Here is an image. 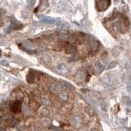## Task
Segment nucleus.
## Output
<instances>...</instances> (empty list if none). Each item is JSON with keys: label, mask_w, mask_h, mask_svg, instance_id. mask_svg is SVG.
I'll return each mask as SVG.
<instances>
[{"label": "nucleus", "mask_w": 131, "mask_h": 131, "mask_svg": "<svg viewBox=\"0 0 131 131\" xmlns=\"http://www.w3.org/2000/svg\"><path fill=\"white\" fill-rule=\"evenodd\" d=\"M48 7H49V2L48 1H41L39 7L38 9H39V11H43V10H45Z\"/></svg>", "instance_id": "ddd939ff"}, {"label": "nucleus", "mask_w": 131, "mask_h": 131, "mask_svg": "<svg viewBox=\"0 0 131 131\" xmlns=\"http://www.w3.org/2000/svg\"><path fill=\"white\" fill-rule=\"evenodd\" d=\"M65 51L68 54H74L76 52V47L71 43H67L65 46Z\"/></svg>", "instance_id": "9b49d317"}, {"label": "nucleus", "mask_w": 131, "mask_h": 131, "mask_svg": "<svg viewBox=\"0 0 131 131\" xmlns=\"http://www.w3.org/2000/svg\"><path fill=\"white\" fill-rule=\"evenodd\" d=\"M90 131H99L98 129H92Z\"/></svg>", "instance_id": "4be33fe9"}, {"label": "nucleus", "mask_w": 131, "mask_h": 131, "mask_svg": "<svg viewBox=\"0 0 131 131\" xmlns=\"http://www.w3.org/2000/svg\"><path fill=\"white\" fill-rule=\"evenodd\" d=\"M102 81L106 84L112 85V84H115L116 78H115L114 75H106L102 78Z\"/></svg>", "instance_id": "423d86ee"}, {"label": "nucleus", "mask_w": 131, "mask_h": 131, "mask_svg": "<svg viewBox=\"0 0 131 131\" xmlns=\"http://www.w3.org/2000/svg\"><path fill=\"white\" fill-rule=\"evenodd\" d=\"M95 3H96V8H97L98 11L103 12L106 11L109 8L112 2L110 0H98V1H96Z\"/></svg>", "instance_id": "f257e3e1"}, {"label": "nucleus", "mask_w": 131, "mask_h": 131, "mask_svg": "<svg viewBox=\"0 0 131 131\" xmlns=\"http://www.w3.org/2000/svg\"><path fill=\"white\" fill-rule=\"evenodd\" d=\"M103 70H104V67H103L101 63H98L96 65V71H97L98 73H102Z\"/></svg>", "instance_id": "2eb2a0df"}, {"label": "nucleus", "mask_w": 131, "mask_h": 131, "mask_svg": "<svg viewBox=\"0 0 131 131\" xmlns=\"http://www.w3.org/2000/svg\"><path fill=\"white\" fill-rule=\"evenodd\" d=\"M1 39H2V36H1V35H0V40H1Z\"/></svg>", "instance_id": "b1692460"}, {"label": "nucleus", "mask_w": 131, "mask_h": 131, "mask_svg": "<svg viewBox=\"0 0 131 131\" xmlns=\"http://www.w3.org/2000/svg\"><path fill=\"white\" fill-rule=\"evenodd\" d=\"M0 122H1V117H0Z\"/></svg>", "instance_id": "393cba45"}, {"label": "nucleus", "mask_w": 131, "mask_h": 131, "mask_svg": "<svg viewBox=\"0 0 131 131\" xmlns=\"http://www.w3.org/2000/svg\"><path fill=\"white\" fill-rule=\"evenodd\" d=\"M20 109H21V102H20V101H18V100L15 101L12 104V106H11L12 112H14V113H18V112H20Z\"/></svg>", "instance_id": "1a4fd4ad"}, {"label": "nucleus", "mask_w": 131, "mask_h": 131, "mask_svg": "<svg viewBox=\"0 0 131 131\" xmlns=\"http://www.w3.org/2000/svg\"><path fill=\"white\" fill-rule=\"evenodd\" d=\"M41 102H42L43 104L45 105V106H49L51 104L50 100L49 98H41Z\"/></svg>", "instance_id": "dca6fc26"}, {"label": "nucleus", "mask_w": 131, "mask_h": 131, "mask_svg": "<svg viewBox=\"0 0 131 131\" xmlns=\"http://www.w3.org/2000/svg\"><path fill=\"white\" fill-rule=\"evenodd\" d=\"M43 21L44 23H49V24H53L57 21L55 19H53V18H45V19H43Z\"/></svg>", "instance_id": "f3484780"}, {"label": "nucleus", "mask_w": 131, "mask_h": 131, "mask_svg": "<svg viewBox=\"0 0 131 131\" xmlns=\"http://www.w3.org/2000/svg\"><path fill=\"white\" fill-rule=\"evenodd\" d=\"M56 70L58 73H60L61 75L67 74L68 72V68L66 67L64 64H58L56 67Z\"/></svg>", "instance_id": "f8f14e48"}, {"label": "nucleus", "mask_w": 131, "mask_h": 131, "mask_svg": "<svg viewBox=\"0 0 131 131\" xmlns=\"http://www.w3.org/2000/svg\"><path fill=\"white\" fill-rule=\"evenodd\" d=\"M63 89V85L61 84V82L56 81L53 83L50 86V90L53 93H58Z\"/></svg>", "instance_id": "7ed1b4c3"}, {"label": "nucleus", "mask_w": 131, "mask_h": 131, "mask_svg": "<svg viewBox=\"0 0 131 131\" xmlns=\"http://www.w3.org/2000/svg\"><path fill=\"white\" fill-rule=\"evenodd\" d=\"M59 98L62 100V101H67V100H68V94H67V93H65V92L60 93Z\"/></svg>", "instance_id": "4468645a"}, {"label": "nucleus", "mask_w": 131, "mask_h": 131, "mask_svg": "<svg viewBox=\"0 0 131 131\" xmlns=\"http://www.w3.org/2000/svg\"><path fill=\"white\" fill-rule=\"evenodd\" d=\"M82 123H83V118L81 116H75V117H73V119L71 120V124L73 127L75 128H79L82 125Z\"/></svg>", "instance_id": "39448f33"}, {"label": "nucleus", "mask_w": 131, "mask_h": 131, "mask_svg": "<svg viewBox=\"0 0 131 131\" xmlns=\"http://www.w3.org/2000/svg\"><path fill=\"white\" fill-rule=\"evenodd\" d=\"M39 76H40L39 72H38L37 71L30 70L29 73L26 76V80L28 81V83H30V84H32V83L35 82L37 80H39Z\"/></svg>", "instance_id": "f03ea898"}, {"label": "nucleus", "mask_w": 131, "mask_h": 131, "mask_svg": "<svg viewBox=\"0 0 131 131\" xmlns=\"http://www.w3.org/2000/svg\"><path fill=\"white\" fill-rule=\"evenodd\" d=\"M41 113H42V115L43 116H49V109L47 108V107H44V108H42V111H41Z\"/></svg>", "instance_id": "a211bd4d"}, {"label": "nucleus", "mask_w": 131, "mask_h": 131, "mask_svg": "<svg viewBox=\"0 0 131 131\" xmlns=\"http://www.w3.org/2000/svg\"><path fill=\"white\" fill-rule=\"evenodd\" d=\"M89 77L88 76V72L87 71H84V70H79L77 74H76V80L77 81H85L86 80V78Z\"/></svg>", "instance_id": "20e7f679"}, {"label": "nucleus", "mask_w": 131, "mask_h": 131, "mask_svg": "<svg viewBox=\"0 0 131 131\" xmlns=\"http://www.w3.org/2000/svg\"><path fill=\"white\" fill-rule=\"evenodd\" d=\"M23 98V94H22V93H20V92H18L17 93V94H16V98L18 101H20V99H22Z\"/></svg>", "instance_id": "aec40b11"}, {"label": "nucleus", "mask_w": 131, "mask_h": 131, "mask_svg": "<svg viewBox=\"0 0 131 131\" xmlns=\"http://www.w3.org/2000/svg\"><path fill=\"white\" fill-rule=\"evenodd\" d=\"M89 47L92 51H95L98 49V42L95 39L92 37H89Z\"/></svg>", "instance_id": "9d476101"}, {"label": "nucleus", "mask_w": 131, "mask_h": 131, "mask_svg": "<svg viewBox=\"0 0 131 131\" xmlns=\"http://www.w3.org/2000/svg\"><path fill=\"white\" fill-rule=\"evenodd\" d=\"M11 26L13 30H18L23 28V25L20 21H18L15 17H12V20H11Z\"/></svg>", "instance_id": "0eeeda50"}, {"label": "nucleus", "mask_w": 131, "mask_h": 131, "mask_svg": "<svg viewBox=\"0 0 131 131\" xmlns=\"http://www.w3.org/2000/svg\"><path fill=\"white\" fill-rule=\"evenodd\" d=\"M116 61H112V62H111L109 64V66L107 67V70H110V69H112V68H114L115 67H116Z\"/></svg>", "instance_id": "6ab92c4d"}, {"label": "nucleus", "mask_w": 131, "mask_h": 131, "mask_svg": "<svg viewBox=\"0 0 131 131\" xmlns=\"http://www.w3.org/2000/svg\"><path fill=\"white\" fill-rule=\"evenodd\" d=\"M59 28L60 29H67V28H69V26L67 24H63V25L59 26Z\"/></svg>", "instance_id": "412c9836"}, {"label": "nucleus", "mask_w": 131, "mask_h": 131, "mask_svg": "<svg viewBox=\"0 0 131 131\" xmlns=\"http://www.w3.org/2000/svg\"><path fill=\"white\" fill-rule=\"evenodd\" d=\"M0 131H4V130H3V129H1V128H0Z\"/></svg>", "instance_id": "5701e85b"}, {"label": "nucleus", "mask_w": 131, "mask_h": 131, "mask_svg": "<svg viewBox=\"0 0 131 131\" xmlns=\"http://www.w3.org/2000/svg\"><path fill=\"white\" fill-rule=\"evenodd\" d=\"M39 61L41 63H43V65L45 66H49L51 64L52 62V59L49 55L48 54H42L41 56L39 57Z\"/></svg>", "instance_id": "6e6552de"}]
</instances>
